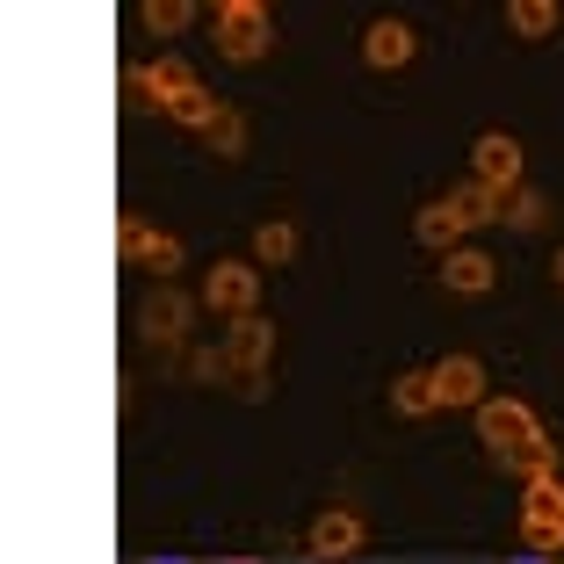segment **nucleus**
I'll return each mask as SVG.
<instances>
[{
    "mask_svg": "<svg viewBox=\"0 0 564 564\" xmlns=\"http://www.w3.org/2000/svg\"><path fill=\"white\" fill-rule=\"evenodd\" d=\"M355 543H362V521H355L348 507H326V514L312 521V550L318 557H348Z\"/></svg>",
    "mask_w": 564,
    "mask_h": 564,
    "instance_id": "11",
    "label": "nucleus"
},
{
    "mask_svg": "<svg viewBox=\"0 0 564 564\" xmlns=\"http://www.w3.org/2000/svg\"><path fill=\"white\" fill-rule=\"evenodd\" d=\"M160 109H166V117H174V123H196V131H210V117H217V101L203 95L196 80H188V87H174V95H166Z\"/></svg>",
    "mask_w": 564,
    "mask_h": 564,
    "instance_id": "13",
    "label": "nucleus"
},
{
    "mask_svg": "<svg viewBox=\"0 0 564 564\" xmlns=\"http://www.w3.org/2000/svg\"><path fill=\"white\" fill-rule=\"evenodd\" d=\"M152 564H188V557H152Z\"/></svg>",
    "mask_w": 564,
    "mask_h": 564,
    "instance_id": "23",
    "label": "nucleus"
},
{
    "mask_svg": "<svg viewBox=\"0 0 564 564\" xmlns=\"http://www.w3.org/2000/svg\"><path fill=\"white\" fill-rule=\"evenodd\" d=\"M232 564H253V557H232Z\"/></svg>",
    "mask_w": 564,
    "mask_h": 564,
    "instance_id": "25",
    "label": "nucleus"
},
{
    "mask_svg": "<svg viewBox=\"0 0 564 564\" xmlns=\"http://www.w3.org/2000/svg\"><path fill=\"white\" fill-rule=\"evenodd\" d=\"M188 15H196L188 0H145V30H152V36H182Z\"/></svg>",
    "mask_w": 564,
    "mask_h": 564,
    "instance_id": "18",
    "label": "nucleus"
},
{
    "mask_svg": "<svg viewBox=\"0 0 564 564\" xmlns=\"http://www.w3.org/2000/svg\"><path fill=\"white\" fill-rule=\"evenodd\" d=\"M557 282H564V253H557Z\"/></svg>",
    "mask_w": 564,
    "mask_h": 564,
    "instance_id": "24",
    "label": "nucleus"
},
{
    "mask_svg": "<svg viewBox=\"0 0 564 564\" xmlns=\"http://www.w3.org/2000/svg\"><path fill=\"white\" fill-rule=\"evenodd\" d=\"M391 405H399V413H434V369H427V377H399Z\"/></svg>",
    "mask_w": 564,
    "mask_h": 564,
    "instance_id": "20",
    "label": "nucleus"
},
{
    "mask_svg": "<svg viewBox=\"0 0 564 564\" xmlns=\"http://www.w3.org/2000/svg\"><path fill=\"white\" fill-rule=\"evenodd\" d=\"M123 253H131L138 268H152V275H174V268H182V247H174L166 232H145L138 210H123Z\"/></svg>",
    "mask_w": 564,
    "mask_h": 564,
    "instance_id": "6",
    "label": "nucleus"
},
{
    "mask_svg": "<svg viewBox=\"0 0 564 564\" xmlns=\"http://www.w3.org/2000/svg\"><path fill=\"white\" fill-rule=\"evenodd\" d=\"M514 564H550V557H543V550H529V557H514Z\"/></svg>",
    "mask_w": 564,
    "mask_h": 564,
    "instance_id": "22",
    "label": "nucleus"
},
{
    "mask_svg": "<svg viewBox=\"0 0 564 564\" xmlns=\"http://www.w3.org/2000/svg\"><path fill=\"white\" fill-rule=\"evenodd\" d=\"M182 318H188V304L174 297V290H160V297L145 304V333H152V340H166V348L182 340Z\"/></svg>",
    "mask_w": 564,
    "mask_h": 564,
    "instance_id": "14",
    "label": "nucleus"
},
{
    "mask_svg": "<svg viewBox=\"0 0 564 564\" xmlns=\"http://www.w3.org/2000/svg\"><path fill=\"white\" fill-rule=\"evenodd\" d=\"M203 297H210L217 312H232V318H253V297H261V275H253L247 261H225L210 282H203Z\"/></svg>",
    "mask_w": 564,
    "mask_h": 564,
    "instance_id": "5",
    "label": "nucleus"
},
{
    "mask_svg": "<svg viewBox=\"0 0 564 564\" xmlns=\"http://www.w3.org/2000/svg\"><path fill=\"white\" fill-rule=\"evenodd\" d=\"M478 391H485V369L470 355H448L434 369V405H478Z\"/></svg>",
    "mask_w": 564,
    "mask_h": 564,
    "instance_id": "7",
    "label": "nucleus"
},
{
    "mask_svg": "<svg viewBox=\"0 0 564 564\" xmlns=\"http://www.w3.org/2000/svg\"><path fill=\"white\" fill-rule=\"evenodd\" d=\"M507 217H514L521 232H529V225H543V196H521V188H514V196H507Z\"/></svg>",
    "mask_w": 564,
    "mask_h": 564,
    "instance_id": "21",
    "label": "nucleus"
},
{
    "mask_svg": "<svg viewBox=\"0 0 564 564\" xmlns=\"http://www.w3.org/2000/svg\"><path fill=\"white\" fill-rule=\"evenodd\" d=\"M456 210H464V225H492V217H507V196L499 188H485V182H470V188H456Z\"/></svg>",
    "mask_w": 564,
    "mask_h": 564,
    "instance_id": "15",
    "label": "nucleus"
},
{
    "mask_svg": "<svg viewBox=\"0 0 564 564\" xmlns=\"http://www.w3.org/2000/svg\"><path fill=\"white\" fill-rule=\"evenodd\" d=\"M529 543L535 550H550V543H564V492L557 485H529Z\"/></svg>",
    "mask_w": 564,
    "mask_h": 564,
    "instance_id": "8",
    "label": "nucleus"
},
{
    "mask_svg": "<svg viewBox=\"0 0 564 564\" xmlns=\"http://www.w3.org/2000/svg\"><path fill=\"white\" fill-rule=\"evenodd\" d=\"M253 253H261L268 268H282L290 253H297V225H282V217H275V225H261V232H253Z\"/></svg>",
    "mask_w": 564,
    "mask_h": 564,
    "instance_id": "16",
    "label": "nucleus"
},
{
    "mask_svg": "<svg viewBox=\"0 0 564 564\" xmlns=\"http://www.w3.org/2000/svg\"><path fill=\"white\" fill-rule=\"evenodd\" d=\"M478 434L499 448V464H514L529 485L550 478V442H543V427H535L529 405H514V399H485V405H478Z\"/></svg>",
    "mask_w": 564,
    "mask_h": 564,
    "instance_id": "1",
    "label": "nucleus"
},
{
    "mask_svg": "<svg viewBox=\"0 0 564 564\" xmlns=\"http://www.w3.org/2000/svg\"><path fill=\"white\" fill-rule=\"evenodd\" d=\"M203 145H210V152H225V160H239V145H247V123H239L232 109H217V117H210V131H203Z\"/></svg>",
    "mask_w": 564,
    "mask_h": 564,
    "instance_id": "19",
    "label": "nucleus"
},
{
    "mask_svg": "<svg viewBox=\"0 0 564 564\" xmlns=\"http://www.w3.org/2000/svg\"><path fill=\"white\" fill-rule=\"evenodd\" d=\"M362 58L377 73H399L405 58H413V30L405 22H369V36H362Z\"/></svg>",
    "mask_w": 564,
    "mask_h": 564,
    "instance_id": "9",
    "label": "nucleus"
},
{
    "mask_svg": "<svg viewBox=\"0 0 564 564\" xmlns=\"http://www.w3.org/2000/svg\"><path fill=\"white\" fill-rule=\"evenodd\" d=\"M470 160H478L485 188H499V196H514V188H521V145L507 131H485L478 145H470Z\"/></svg>",
    "mask_w": 564,
    "mask_h": 564,
    "instance_id": "4",
    "label": "nucleus"
},
{
    "mask_svg": "<svg viewBox=\"0 0 564 564\" xmlns=\"http://www.w3.org/2000/svg\"><path fill=\"white\" fill-rule=\"evenodd\" d=\"M442 282L456 290V297H485V290H492V261L470 253V247H456V253H442Z\"/></svg>",
    "mask_w": 564,
    "mask_h": 564,
    "instance_id": "10",
    "label": "nucleus"
},
{
    "mask_svg": "<svg viewBox=\"0 0 564 564\" xmlns=\"http://www.w3.org/2000/svg\"><path fill=\"white\" fill-rule=\"evenodd\" d=\"M210 22H217V51H225V58H239V66H247V58H261V51L275 44V22H268V8H253V0H225Z\"/></svg>",
    "mask_w": 564,
    "mask_h": 564,
    "instance_id": "2",
    "label": "nucleus"
},
{
    "mask_svg": "<svg viewBox=\"0 0 564 564\" xmlns=\"http://www.w3.org/2000/svg\"><path fill=\"white\" fill-rule=\"evenodd\" d=\"M507 22H514V36H550L557 30V8H550V0H514Z\"/></svg>",
    "mask_w": 564,
    "mask_h": 564,
    "instance_id": "17",
    "label": "nucleus"
},
{
    "mask_svg": "<svg viewBox=\"0 0 564 564\" xmlns=\"http://www.w3.org/2000/svg\"><path fill=\"white\" fill-rule=\"evenodd\" d=\"M268 340L275 333L261 326V318H239L232 326V340H225V377L247 391V399H261V362H268Z\"/></svg>",
    "mask_w": 564,
    "mask_h": 564,
    "instance_id": "3",
    "label": "nucleus"
},
{
    "mask_svg": "<svg viewBox=\"0 0 564 564\" xmlns=\"http://www.w3.org/2000/svg\"><path fill=\"white\" fill-rule=\"evenodd\" d=\"M420 247H434V253H448V239L464 232V210H456V203H427V210H420Z\"/></svg>",
    "mask_w": 564,
    "mask_h": 564,
    "instance_id": "12",
    "label": "nucleus"
}]
</instances>
